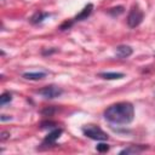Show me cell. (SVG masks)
Returning <instances> with one entry per match:
<instances>
[{
  "label": "cell",
  "mask_w": 155,
  "mask_h": 155,
  "mask_svg": "<svg viewBox=\"0 0 155 155\" xmlns=\"http://www.w3.org/2000/svg\"><path fill=\"white\" fill-rule=\"evenodd\" d=\"M104 117L111 124L128 125L134 117V108L128 102H120L108 107L104 111Z\"/></svg>",
  "instance_id": "1"
},
{
  "label": "cell",
  "mask_w": 155,
  "mask_h": 155,
  "mask_svg": "<svg viewBox=\"0 0 155 155\" xmlns=\"http://www.w3.org/2000/svg\"><path fill=\"white\" fill-rule=\"evenodd\" d=\"M82 133L91 138V139H94V140H107L108 139V134L98 126L96 125H86L84 128H82Z\"/></svg>",
  "instance_id": "2"
},
{
  "label": "cell",
  "mask_w": 155,
  "mask_h": 155,
  "mask_svg": "<svg viewBox=\"0 0 155 155\" xmlns=\"http://www.w3.org/2000/svg\"><path fill=\"white\" fill-rule=\"evenodd\" d=\"M143 18H144L143 11L137 5H134V6H132V8L127 16V24L130 28H136L142 23Z\"/></svg>",
  "instance_id": "3"
},
{
  "label": "cell",
  "mask_w": 155,
  "mask_h": 155,
  "mask_svg": "<svg viewBox=\"0 0 155 155\" xmlns=\"http://www.w3.org/2000/svg\"><path fill=\"white\" fill-rule=\"evenodd\" d=\"M39 94H41L42 97L47 98V99H53V98H57L59 97L62 93H63V90L58 86H54V85H48V86H45L44 88L39 90L38 91Z\"/></svg>",
  "instance_id": "4"
},
{
  "label": "cell",
  "mask_w": 155,
  "mask_h": 155,
  "mask_svg": "<svg viewBox=\"0 0 155 155\" xmlns=\"http://www.w3.org/2000/svg\"><path fill=\"white\" fill-rule=\"evenodd\" d=\"M62 132H63L62 128H56V130H53L52 132H50V133L45 137V139H44V142H42V145H45V147H50V145L54 144L56 140L61 137Z\"/></svg>",
  "instance_id": "5"
},
{
  "label": "cell",
  "mask_w": 155,
  "mask_h": 155,
  "mask_svg": "<svg viewBox=\"0 0 155 155\" xmlns=\"http://www.w3.org/2000/svg\"><path fill=\"white\" fill-rule=\"evenodd\" d=\"M132 52H133V50L128 45H120L116 47V56L120 58H127L132 54Z\"/></svg>",
  "instance_id": "6"
},
{
  "label": "cell",
  "mask_w": 155,
  "mask_h": 155,
  "mask_svg": "<svg viewBox=\"0 0 155 155\" xmlns=\"http://www.w3.org/2000/svg\"><path fill=\"white\" fill-rule=\"evenodd\" d=\"M92 10H93V5H92V4H87V5L81 10V12L75 16L74 21H84V19H86V18L92 13Z\"/></svg>",
  "instance_id": "7"
},
{
  "label": "cell",
  "mask_w": 155,
  "mask_h": 155,
  "mask_svg": "<svg viewBox=\"0 0 155 155\" xmlns=\"http://www.w3.org/2000/svg\"><path fill=\"white\" fill-rule=\"evenodd\" d=\"M148 147H140V145H130V147H127V148H125V149H122V150H120V155H124V154H126V155H128V154H139V153H142L144 149H147Z\"/></svg>",
  "instance_id": "8"
},
{
  "label": "cell",
  "mask_w": 155,
  "mask_h": 155,
  "mask_svg": "<svg viewBox=\"0 0 155 155\" xmlns=\"http://www.w3.org/2000/svg\"><path fill=\"white\" fill-rule=\"evenodd\" d=\"M46 17H48V13L41 12V11H36L31 17H30V23L31 24H39L41 23Z\"/></svg>",
  "instance_id": "9"
},
{
  "label": "cell",
  "mask_w": 155,
  "mask_h": 155,
  "mask_svg": "<svg viewBox=\"0 0 155 155\" xmlns=\"http://www.w3.org/2000/svg\"><path fill=\"white\" fill-rule=\"evenodd\" d=\"M22 76L24 79H27V80H41V79H44L46 76V74L42 73V71H35V73L30 71V73H24Z\"/></svg>",
  "instance_id": "10"
},
{
  "label": "cell",
  "mask_w": 155,
  "mask_h": 155,
  "mask_svg": "<svg viewBox=\"0 0 155 155\" xmlns=\"http://www.w3.org/2000/svg\"><path fill=\"white\" fill-rule=\"evenodd\" d=\"M99 76L102 79H105V80H117V79H122L125 75L122 73H99Z\"/></svg>",
  "instance_id": "11"
},
{
  "label": "cell",
  "mask_w": 155,
  "mask_h": 155,
  "mask_svg": "<svg viewBox=\"0 0 155 155\" xmlns=\"http://www.w3.org/2000/svg\"><path fill=\"white\" fill-rule=\"evenodd\" d=\"M124 6H116V7H113V8H109L108 10V13L109 15H111L113 17H116V16H119V15H121V13H124Z\"/></svg>",
  "instance_id": "12"
},
{
  "label": "cell",
  "mask_w": 155,
  "mask_h": 155,
  "mask_svg": "<svg viewBox=\"0 0 155 155\" xmlns=\"http://www.w3.org/2000/svg\"><path fill=\"white\" fill-rule=\"evenodd\" d=\"M11 101H12V96H11L10 92H4L0 96V105H5L6 103H8Z\"/></svg>",
  "instance_id": "13"
},
{
  "label": "cell",
  "mask_w": 155,
  "mask_h": 155,
  "mask_svg": "<svg viewBox=\"0 0 155 155\" xmlns=\"http://www.w3.org/2000/svg\"><path fill=\"white\" fill-rule=\"evenodd\" d=\"M56 108L54 107H46V108H44L42 110H41V114L44 115V116H52L54 113H56Z\"/></svg>",
  "instance_id": "14"
},
{
  "label": "cell",
  "mask_w": 155,
  "mask_h": 155,
  "mask_svg": "<svg viewBox=\"0 0 155 155\" xmlns=\"http://www.w3.org/2000/svg\"><path fill=\"white\" fill-rule=\"evenodd\" d=\"M74 22H75L74 19H73V21H64V22L59 25V30H67V29H69V28L74 24Z\"/></svg>",
  "instance_id": "15"
},
{
  "label": "cell",
  "mask_w": 155,
  "mask_h": 155,
  "mask_svg": "<svg viewBox=\"0 0 155 155\" xmlns=\"http://www.w3.org/2000/svg\"><path fill=\"white\" fill-rule=\"evenodd\" d=\"M96 149H97V151H99V153H105V151L109 150V145L105 144V143H99V144H97Z\"/></svg>",
  "instance_id": "16"
},
{
  "label": "cell",
  "mask_w": 155,
  "mask_h": 155,
  "mask_svg": "<svg viewBox=\"0 0 155 155\" xmlns=\"http://www.w3.org/2000/svg\"><path fill=\"white\" fill-rule=\"evenodd\" d=\"M54 126H56V122L53 121H44L41 122L40 128H47V127H54Z\"/></svg>",
  "instance_id": "17"
},
{
  "label": "cell",
  "mask_w": 155,
  "mask_h": 155,
  "mask_svg": "<svg viewBox=\"0 0 155 155\" xmlns=\"http://www.w3.org/2000/svg\"><path fill=\"white\" fill-rule=\"evenodd\" d=\"M57 51H58L57 48H53V50H47V51H45V50H44V51H42V54H44V56H47V54H52V53H54V52H57Z\"/></svg>",
  "instance_id": "18"
},
{
  "label": "cell",
  "mask_w": 155,
  "mask_h": 155,
  "mask_svg": "<svg viewBox=\"0 0 155 155\" xmlns=\"http://www.w3.org/2000/svg\"><path fill=\"white\" fill-rule=\"evenodd\" d=\"M8 137H10V132H5V131H4V132H1L0 139H1V140H5V139H7Z\"/></svg>",
  "instance_id": "19"
},
{
  "label": "cell",
  "mask_w": 155,
  "mask_h": 155,
  "mask_svg": "<svg viewBox=\"0 0 155 155\" xmlns=\"http://www.w3.org/2000/svg\"><path fill=\"white\" fill-rule=\"evenodd\" d=\"M11 119H12V117H11V116H7V115H1V116H0V120H1V121H6V120H11Z\"/></svg>",
  "instance_id": "20"
}]
</instances>
